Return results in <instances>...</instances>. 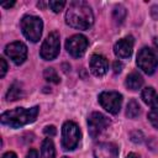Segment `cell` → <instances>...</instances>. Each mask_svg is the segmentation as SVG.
Instances as JSON below:
<instances>
[{
	"label": "cell",
	"instance_id": "9",
	"mask_svg": "<svg viewBox=\"0 0 158 158\" xmlns=\"http://www.w3.org/2000/svg\"><path fill=\"white\" fill-rule=\"evenodd\" d=\"M88 40L85 36L83 35H73L72 37H69L65 42V49L68 51V53L74 57V58H79L81 56H84L86 48H88Z\"/></svg>",
	"mask_w": 158,
	"mask_h": 158
},
{
	"label": "cell",
	"instance_id": "31",
	"mask_svg": "<svg viewBox=\"0 0 158 158\" xmlns=\"http://www.w3.org/2000/svg\"><path fill=\"white\" fill-rule=\"evenodd\" d=\"M14 5H15V1H12V2H4V4H1V6H2V7H6V9L12 7Z\"/></svg>",
	"mask_w": 158,
	"mask_h": 158
},
{
	"label": "cell",
	"instance_id": "11",
	"mask_svg": "<svg viewBox=\"0 0 158 158\" xmlns=\"http://www.w3.org/2000/svg\"><path fill=\"white\" fill-rule=\"evenodd\" d=\"M133 37L132 36H127L125 38H121L120 41H117L114 46V53L118 57V58H128L132 54L133 51Z\"/></svg>",
	"mask_w": 158,
	"mask_h": 158
},
{
	"label": "cell",
	"instance_id": "21",
	"mask_svg": "<svg viewBox=\"0 0 158 158\" xmlns=\"http://www.w3.org/2000/svg\"><path fill=\"white\" fill-rule=\"evenodd\" d=\"M148 120L152 123V126L158 130V107L151 109V111L148 112Z\"/></svg>",
	"mask_w": 158,
	"mask_h": 158
},
{
	"label": "cell",
	"instance_id": "1",
	"mask_svg": "<svg viewBox=\"0 0 158 158\" xmlns=\"http://www.w3.org/2000/svg\"><path fill=\"white\" fill-rule=\"evenodd\" d=\"M65 22L77 30H88L94 23L91 7L81 0H75L69 4L65 12Z\"/></svg>",
	"mask_w": 158,
	"mask_h": 158
},
{
	"label": "cell",
	"instance_id": "26",
	"mask_svg": "<svg viewBox=\"0 0 158 158\" xmlns=\"http://www.w3.org/2000/svg\"><path fill=\"white\" fill-rule=\"evenodd\" d=\"M122 68H123L122 62H120V60H115V62H114V64H112V69H114V73H115V74L121 73Z\"/></svg>",
	"mask_w": 158,
	"mask_h": 158
},
{
	"label": "cell",
	"instance_id": "28",
	"mask_svg": "<svg viewBox=\"0 0 158 158\" xmlns=\"http://www.w3.org/2000/svg\"><path fill=\"white\" fill-rule=\"evenodd\" d=\"M26 158H38V153L36 149H30L26 154Z\"/></svg>",
	"mask_w": 158,
	"mask_h": 158
},
{
	"label": "cell",
	"instance_id": "27",
	"mask_svg": "<svg viewBox=\"0 0 158 158\" xmlns=\"http://www.w3.org/2000/svg\"><path fill=\"white\" fill-rule=\"evenodd\" d=\"M151 16L153 17V20H158V5L151 7Z\"/></svg>",
	"mask_w": 158,
	"mask_h": 158
},
{
	"label": "cell",
	"instance_id": "10",
	"mask_svg": "<svg viewBox=\"0 0 158 158\" xmlns=\"http://www.w3.org/2000/svg\"><path fill=\"white\" fill-rule=\"evenodd\" d=\"M5 54L16 64L20 65L25 62V59L27 58V47L25 43L16 41V42H11L5 47Z\"/></svg>",
	"mask_w": 158,
	"mask_h": 158
},
{
	"label": "cell",
	"instance_id": "2",
	"mask_svg": "<svg viewBox=\"0 0 158 158\" xmlns=\"http://www.w3.org/2000/svg\"><path fill=\"white\" fill-rule=\"evenodd\" d=\"M38 111H40L38 106H33L31 109L16 107L14 110L5 111L1 115V122L6 126L17 128V127H21V126L33 122L38 115Z\"/></svg>",
	"mask_w": 158,
	"mask_h": 158
},
{
	"label": "cell",
	"instance_id": "25",
	"mask_svg": "<svg viewBox=\"0 0 158 158\" xmlns=\"http://www.w3.org/2000/svg\"><path fill=\"white\" fill-rule=\"evenodd\" d=\"M43 132H44V135H46V136L52 137V136H54V135L57 133V130H56V127H54V126H46V127H44V130H43Z\"/></svg>",
	"mask_w": 158,
	"mask_h": 158
},
{
	"label": "cell",
	"instance_id": "23",
	"mask_svg": "<svg viewBox=\"0 0 158 158\" xmlns=\"http://www.w3.org/2000/svg\"><path fill=\"white\" fill-rule=\"evenodd\" d=\"M130 137L135 143H141L143 141V135L141 131H132L130 133Z\"/></svg>",
	"mask_w": 158,
	"mask_h": 158
},
{
	"label": "cell",
	"instance_id": "12",
	"mask_svg": "<svg viewBox=\"0 0 158 158\" xmlns=\"http://www.w3.org/2000/svg\"><path fill=\"white\" fill-rule=\"evenodd\" d=\"M94 157L95 158H117L118 148L116 144L110 142H102L94 147Z\"/></svg>",
	"mask_w": 158,
	"mask_h": 158
},
{
	"label": "cell",
	"instance_id": "8",
	"mask_svg": "<svg viewBox=\"0 0 158 158\" xmlns=\"http://www.w3.org/2000/svg\"><path fill=\"white\" fill-rule=\"evenodd\" d=\"M109 126H110V120L101 112L94 111L88 117L89 133L93 138H96L99 135H101Z\"/></svg>",
	"mask_w": 158,
	"mask_h": 158
},
{
	"label": "cell",
	"instance_id": "19",
	"mask_svg": "<svg viewBox=\"0 0 158 158\" xmlns=\"http://www.w3.org/2000/svg\"><path fill=\"white\" fill-rule=\"evenodd\" d=\"M112 17L115 20V22L117 25H121L126 17V9L122 6V5H117L115 9H114V12H112Z\"/></svg>",
	"mask_w": 158,
	"mask_h": 158
},
{
	"label": "cell",
	"instance_id": "17",
	"mask_svg": "<svg viewBox=\"0 0 158 158\" xmlns=\"http://www.w3.org/2000/svg\"><path fill=\"white\" fill-rule=\"evenodd\" d=\"M22 95H23V89L21 88V85L17 83H14L6 93V100L7 101H15V100L20 99Z\"/></svg>",
	"mask_w": 158,
	"mask_h": 158
},
{
	"label": "cell",
	"instance_id": "30",
	"mask_svg": "<svg viewBox=\"0 0 158 158\" xmlns=\"http://www.w3.org/2000/svg\"><path fill=\"white\" fill-rule=\"evenodd\" d=\"M2 158H17V156H16V153L15 152H6V153H4V156H2Z\"/></svg>",
	"mask_w": 158,
	"mask_h": 158
},
{
	"label": "cell",
	"instance_id": "14",
	"mask_svg": "<svg viewBox=\"0 0 158 158\" xmlns=\"http://www.w3.org/2000/svg\"><path fill=\"white\" fill-rule=\"evenodd\" d=\"M125 85L131 91H136V90H138V89L142 88V85H143V78H142V75L139 73L132 72L131 74L127 75L126 81H125Z\"/></svg>",
	"mask_w": 158,
	"mask_h": 158
},
{
	"label": "cell",
	"instance_id": "16",
	"mask_svg": "<svg viewBox=\"0 0 158 158\" xmlns=\"http://www.w3.org/2000/svg\"><path fill=\"white\" fill-rule=\"evenodd\" d=\"M40 158H56V148L51 138H44L41 146Z\"/></svg>",
	"mask_w": 158,
	"mask_h": 158
},
{
	"label": "cell",
	"instance_id": "18",
	"mask_svg": "<svg viewBox=\"0 0 158 158\" xmlns=\"http://www.w3.org/2000/svg\"><path fill=\"white\" fill-rule=\"evenodd\" d=\"M139 111H141V107H139L138 102L135 99L130 100L127 104V107H126V116L128 118H136L139 115Z\"/></svg>",
	"mask_w": 158,
	"mask_h": 158
},
{
	"label": "cell",
	"instance_id": "33",
	"mask_svg": "<svg viewBox=\"0 0 158 158\" xmlns=\"http://www.w3.org/2000/svg\"><path fill=\"white\" fill-rule=\"evenodd\" d=\"M62 158H68V157H62Z\"/></svg>",
	"mask_w": 158,
	"mask_h": 158
},
{
	"label": "cell",
	"instance_id": "13",
	"mask_svg": "<svg viewBox=\"0 0 158 158\" xmlns=\"http://www.w3.org/2000/svg\"><path fill=\"white\" fill-rule=\"evenodd\" d=\"M89 67H90V72L95 75V77H102L107 73L109 69V63L107 59L101 56V54H93L89 62Z\"/></svg>",
	"mask_w": 158,
	"mask_h": 158
},
{
	"label": "cell",
	"instance_id": "29",
	"mask_svg": "<svg viewBox=\"0 0 158 158\" xmlns=\"http://www.w3.org/2000/svg\"><path fill=\"white\" fill-rule=\"evenodd\" d=\"M153 48H154V53L158 57V37L153 38Z\"/></svg>",
	"mask_w": 158,
	"mask_h": 158
},
{
	"label": "cell",
	"instance_id": "24",
	"mask_svg": "<svg viewBox=\"0 0 158 158\" xmlns=\"http://www.w3.org/2000/svg\"><path fill=\"white\" fill-rule=\"evenodd\" d=\"M0 65H1L0 67V77L4 78L6 72H7V63H6V60L4 58H0Z\"/></svg>",
	"mask_w": 158,
	"mask_h": 158
},
{
	"label": "cell",
	"instance_id": "5",
	"mask_svg": "<svg viewBox=\"0 0 158 158\" xmlns=\"http://www.w3.org/2000/svg\"><path fill=\"white\" fill-rule=\"evenodd\" d=\"M137 65L146 74H153L158 68V57L154 51L148 47H143L137 54Z\"/></svg>",
	"mask_w": 158,
	"mask_h": 158
},
{
	"label": "cell",
	"instance_id": "3",
	"mask_svg": "<svg viewBox=\"0 0 158 158\" xmlns=\"http://www.w3.org/2000/svg\"><path fill=\"white\" fill-rule=\"evenodd\" d=\"M21 30L23 36L31 41V42H37L41 38L42 30H43V22L40 17L33 16V15H26L21 20Z\"/></svg>",
	"mask_w": 158,
	"mask_h": 158
},
{
	"label": "cell",
	"instance_id": "6",
	"mask_svg": "<svg viewBox=\"0 0 158 158\" xmlns=\"http://www.w3.org/2000/svg\"><path fill=\"white\" fill-rule=\"evenodd\" d=\"M59 47H60V42H59V33L57 31L51 32L46 40L43 41L42 46H41V51L40 54L44 60H52L54 59L58 53H59Z\"/></svg>",
	"mask_w": 158,
	"mask_h": 158
},
{
	"label": "cell",
	"instance_id": "20",
	"mask_svg": "<svg viewBox=\"0 0 158 158\" xmlns=\"http://www.w3.org/2000/svg\"><path fill=\"white\" fill-rule=\"evenodd\" d=\"M43 77L49 83H53V84L59 83V77H58V73L56 72L54 68H46L44 72H43Z\"/></svg>",
	"mask_w": 158,
	"mask_h": 158
},
{
	"label": "cell",
	"instance_id": "4",
	"mask_svg": "<svg viewBox=\"0 0 158 158\" xmlns=\"http://www.w3.org/2000/svg\"><path fill=\"white\" fill-rule=\"evenodd\" d=\"M80 137L81 133L78 125L73 121H65L62 127V147L65 151H73L77 148Z\"/></svg>",
	"mask_w": 158,
	"mask_h": 158
},
{
	"label": "cell",
	"instance_id": "7",
	"mask_svg": "<svg viewBox=\"0 0 158 158\" xmlns=\"http://www.w3.org/2000/svg\"><path fill=\"white\" fill-rule=\"evenodd\" d=\"M99 102L107 112L116 115L118 114L122 105V95L117 91H102L99 94Z\"/></svg>",
	"mask_w": 158,
	"mask_h": 158
},
{
	"label": "cell",
	"instance_id": "22",
	"mask_svg": "<svg viewBox=\"0 0 158 158\" xmlns=\"http://www.w3.org/2000/svg\"><path fill=\"white\" fill-rule=\"evenodd\" d=\"M48 6L51 7V10L53 12H59L65 6V1H63V0H60V1H58V0H51L48 2Z\"/></svg>",
	"mask_w": 158,
	"mask_h": 158
},
{
	"label": "cell",
	"instance_id": "32",
	"mask_svg": "<svg viewBox=\"0 0 158 158\" xmlns=\"http://www.w3.org/2000/svg\"><path fill=\"white\" fill-rule=\"evenodd\" d=\"M126 158H139V156H138V154H136V153H133V152H132V153H128V154H127V157H126Z\"/></svg>",
	"mask_w": 158,
	"mask_h": 158
},
{
	"label": "cell",
	"instance_id": "15",
	"mask_svg": "<svg viewBox=\"0 0 158 158\" xmlns=\"http://www.w3.org/2000/svg\"><path fill=\"white\" fill-rule=\"evenodd\" d=\"M142 100L144 101V104H147L148 106L153 107H158V94L156 93V90L152 86H147L142 90L141 94Z\"/></svg>",
	"mask_w": 158,
	"mask_h": 158
}]
</instances>
